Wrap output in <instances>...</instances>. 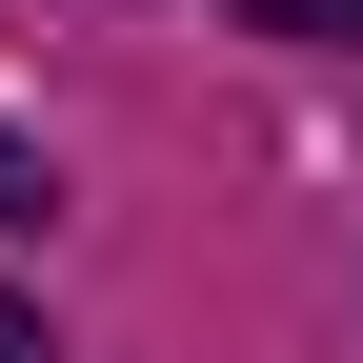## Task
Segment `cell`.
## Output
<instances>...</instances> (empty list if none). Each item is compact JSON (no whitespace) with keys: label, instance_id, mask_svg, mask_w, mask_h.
<instances>
[{"label":"cell","instance_id":"7a4b0ae2","mask_svg":"<svg viewBox=\"0 0 363 363\" xmlns=\"http://www.w3.org/2000/svg\"><path fill=\"white\" fill-rule=\"evenodd\" d=\"M0 363H61V343H40V323H21V303H0Z\"/></svg>","mask_w":363,"mask_h":363},{"label":"cell","instance_id":"6da1fadb","mask_svg":"<svg viewBox=\"0 0 363 363\" xmlns=\"http://www.w3.org/2000/svg\"><path fill=\"white\" fill-rule=\"evenodd\" d=\"M262 40H363V0H242Z\"/></svg>","mask_w":363,"mask_h":363}]
</instances>
